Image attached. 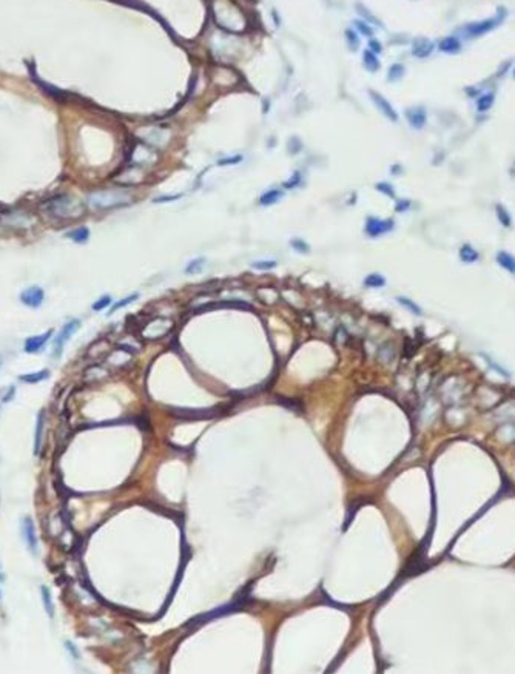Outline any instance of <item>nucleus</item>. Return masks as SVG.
Returning a JSON list of instances; mask_svg holds the SVG:
<instances>
[{
  "instance_id": "nucleus-14",
  "label": "nucleus",
  "mask_w": 515,
  "mask_h": 674,
  "mask_svg": "<svg viewBox=\"0 0 515 674\" xmlns=\"http://www.w3.org/2000/svg\"><path fill=\"white\" fill-rule=\"evenodd\" d=\"M199 310H208V308H239V310H249L252 308L250 304L242 303V301H222V303H211V304H204L201 307H197Z\"/></svg>"
},
{
  "instance_id": "nucleus-38",
  "label": "nucleus",
  "mask_w": 515,
  "mask_h": 674,
  "mask_svg": "<svg viewBox=\"0 0 515 674\" xmlns=\"http://www.w3.org/2000/svg\"><path fill=\"white\" fill-rule=\"evenodd\" d=\"M377 190L390 196V198H395V190L392 188L390 184H387V182H380V184H377Z\"/></svg>"
},
{
  "instance_id": "nucleus-20",
  "label": "nucleus",
  "mask_w": 515,
  "mask_h": 674,
  "mask_svg": "<svg viewBox=\"0 0 515 674\" xmlns=\"http://www.w3.org/2000/svg\"><path fill=\"white\" fill-rule=\"evenodd\" d=\"M40 591H42V602H44V608H45L50 619H53V617H54V603H53L51 591L48 589V586H45V585L40 588Z\"/></svg>"
},
{
  "instance_id": "nucleus-10",
  "label": "nucleus",
  "mask_w": 515,
  "mask_h": 674,
  "mask_svg": "<svg viewBox=\"0 0 515 674\" xmlns=\"http://www.w3.org/2000/svg\"><path fill=\"white\" fill-rule=\"evenodd\" d=\"M22 536L26 546L34 552L37 550V536H36V526L31 517H25L22 520Z\"/></svg>"
},
{
  "instance_id": "nucleus-22",
  "label": "nucleus",
  "mask_w": 515,
  "mask_h": 674,
  "mask_svg": "<svg viewBox=\"0 0 515 674\" xmlns=\"http://www.w3.org/2000/svg\"><path fill=\"white\" fill-rule=\"evenodd\" d=\"M66 238H69V240H73L74 243H87L88 241V238H90V229L88 227H79V229H74L73 232H69L66 233Z\"/></svg>"
},
{
  "instance_id": "nucleus-34",
  "label": "nucleus",
  "mask_w": 515,
  "mask_h": 674,
  "mask_svg": "<svg viewBox=\"0 0 515 674\" xmlns=\"http://www.w3.org/2000/svg\"><path fill=\"white\" fill-rule=\"evenodd\" d=\"M355 26H356V30H358L363 36L366 37H374V30L366 23V22H355Z\"/></svg>"
},
{
  "instance_id": "nucleus-44",
  "label": "nucleus",
  "mask_w": 515,
  "mask_h": 674,
  "mask_svg": "<svg viewBox=\"0 0 515 674\" xmlns=\"http://www.w3.org/2000/svg\"><path fill=\"white\" fill-rule=\"evenodd\" d=\"M65 647H66V648H68V650H69L71 653L74 654V657H76V659L79 657V653H77V650H76V647H74V645H73V647H71V643H69V642H65Z\"/></svg>"
},
{
  "instance_id": "nucleus-5",
  "label": "nucleus",
  "mask_w": 515,
  "mask_h": 674,
  "mask_svg": "<svg viewBox=\"0 0 515 674\" xmlns=\"http://www.w3.org/2000/svg\"><path fill=\"white\" fill-rule=\"evenodd\" d=\"M395 227V224L392 219H378V218H374V216H370L367 218L366 221V233L367 236L370 238H378L381 235H386V233H389L392 232Z\"/></svg>"
},
{
  "instance_id": "nucleus-43",
  "label": "nucleus",
  "mask_w": 515,
  "mask_h": 674,
  "mask_svg": "<svg viewBox=\"0 0 515 674\" xmlns=\"http://www.w3.org/2000/svg\"><path fill=\"white\" fill-rule=\"evenodd\" d=\"M410 205V201H406V199H401V201H398L396 204V212H404V210H407Z\"/></svg>"
},
{
  "instance_id": "nucleus-24",
  "label": "nucleus",
  "mask_w": 515,
  "mask_h": 674,
  "mask_svg": "<svg viewBox=\"0 0 515 674\" xmlns=\"http://www.w3.org/2000/svg\"><path fill=\"white\" fill-rule=\"evenodd\" d=\"M364 286L370 289H380L386 286V278L380 273H372L364 278Z\"/></svg>"
},
{
  "instance_id": "nucleus-42",
  "label": "nucleus",
  "mask_w": 515,
  "mask_h": 674,
  "mask_svg": "<svg viewBox=\"0 0 515 674\" xmlns=\"http://www.w3.org/2000/svg\"><path fill=\"white\" fill-rule=\"evenodd\" d=\"M179 198H181V194H175V196H161V198H156V199H154V202H159V204H162V202L176 201V199H179Z\"/></svg>"
},
{
  "instance_id": "nucleus-13",
  "label": "nucleus",
  "mask_w": 515,
  "mask_h": 674,
  "mask_svg": "<svg viewBox=\"0 0 515 674\" xmlns=\"http://www.w3.org/2000/svg\"><path fill=\"white\" fill-rule=\"evenodd\" d=\"M438 50L441 53H446V54H456V53H460V50H461V42H460L458 37H455V36L445 37V39L440 40Z\"/></svg>"
},
{
  "instance_id": "nucleus-33",
  "label": "nucleus",
  "mask_w": 515,
  "mask_h": 674,
  "mask_svg": "<svg viewBox=\"0 0 515 674\" xmlns=\"http://www.w3.org/2000/svg\"><path fill=\"white\" fill-rule=\"evenodd\" d=\"M356 8H358V9L361 11V14H363V16H364V19H366V20L369 22V25H377V26H381L380 20H378V19H377L375 16H372V14H370V11H367V9H366V8L363 6V5H358V6H356Z\"/></svg>"
},
{
  "instance_id": "nucleus-16",
  "label": "nucleus",
  "mask_w": 515,
  "mask_h": 674,
  "mask_svg": "<svg viewBox=\"0 0 515 674\" xmlns=\"http://www.w3.org/2000/svg\"><path fill=\"white\" fill-rule=\"evenodd\" d=\"M495 259H497L500 267H503L505 270H508L509 273H512L515 276V258L511 253L502 250V251H498V253H497Z\"/></svg>"
},
{
  "instance_id": "nucleus-36",
  "label": "nucleus",
  "mask_w": 515,
  "mask_h": 674,
  "mask_svg": "<svg viewBox=\"0 0 515 674\" xmlns=\"http://www.w3.org/2000/svg\"><path fill=\"white\" fill-rule=\"evenodd\" d=\"M110 303H111V297H108V295H104V297H102L101 300H97V301L93 304V308H94L96 312H99V310H102V308H107V307L110 306Z\"/></svg>"
},
{
  "instance_id": "nucleus-37",
  "label": "nucleus",
  "mask_w": 515,
  "mask_h": 674,
  "mask_svg": "<svg viewBox=\"0 0 515 674\" xmlns=\"http://www.w3.org/2000/svg\"><path fill=\"white\" fill-rule=\"evenodd\" d=\"M483 357H484V360H486V361H488V364H489V366H491L492 369H495V372H498L500 375H503V376H506V378H509V376H511V373H509V372H508L506 369H503L502 366H500V364H497L495 361H492V360H491L489 357H486V355H483Z\"/></svg>"
},
{
  "instance_id": "nucleus-8",
  "label": "nucleus",
  "mask_w": 515,
  "mask_h": 674,
  "mask_svg": "<svg viewBox=\"0 0 515 674\" xmlns=\"http://www.w3.org/2000/svg\"><path fill=\"white\" fill-rule=\"evenodd\" d=\"M407 122L412 128L415 130H421L424 128V125H426V121H427V115H426V110L423 107H410L406 110V113H404Z\"/></svg>"
},
{
  "instance_id": "nucleus-21",
  "label": "nucleus",
  "mask_w": 515,
  "mask_h": 674,
  "mask_svg": "<svg viewBox=\"0 0 515 674\" xmlns=\"http://www.w3.org/2000/svg\"><path fill=\"white\" fill-rule=\"evenodd\" d=\"M281 198H282V191L273 188V190H270V191H265V193L261 196V198H259V204L268 207V205L276 204Z\"/></svg>"
},
{
  "instance_id": "nucleus-9",
  "label": "nucleus",
  "mask_w": 515,
  "mask_h": 674,
  "mask_svg": "<svg viewBox=\"0 0 515 674\" xmlns=\"http://www.w3.org/2000/svg\"><path fill=\"white\" fill-rule=\"evenodd\" d=\"M53 329L47 330L45 333H42V335H36V336H30V338H26L25 341V352L28 354H36V352H40L42 349L45 347V344L48 343V340L53 336Z\"/></svg>"
},
{
  "instance_id": "nucleus-18",
  "label": "nucleus",
  "mask_w": 515,
  "mask_h": 674,
  "mask_svg": "<svg viewBox=\"0 0 515 674\" xmlns=\"http://www.w3.org/2000/svg\"><path fill=\"white\" fill-rule=\"evenodd\" d=\"M48 376H50V372H48L47 369H44V370H39V372L20 375V376H19V380L23 381V383H28V384H36V383H40V381L47 380Z\"/></svg>"
},
{
  "instance_id": "nucleus-23",
  "label": "nucleus",
  "mask_w": 515,
  "mask_h": 674,
  "mask_svg": "<svg viewBox=\"0 0 515 674\" xmlns=\"http://www.w3.org/2000/svg\"><path fill=\"white\" fill-rule=\"evenodd\" d=\"M363 61H364V66H366V69H369L370 73H375L377 69L380 68V62H378L377 54H375V53H372L370 50L364 51Z\"/></svg>"
},
{
  "instance_id": "nucleus-39",
  "label": "nucleus",
  "mask_w": 515,
  "mask_h": 674,
  "mask_svg": "<svg viewBox=\"0 0 515 674\" xmlns=\"http://www.w3.org/2000/svg\"><path fill=\"white\" fill-rule=\"evenodd\" d=\"M299 182H301V175H299L298 172H295V173L292 175L290 181L284 182V187H285V188H293V187H296V185L299 184Z\"/></svg>"
},
{
  "instance_id": "nucleus-41",
  "label": "nucleus",
  "mask_w": 515,
  "mask_h": 674,
  "mask_svg": "<svg viewBox=\"0 0 515 674\" xmlns=\"http://www.w3.org/2000/svg\"><path fill=\"white\" fill-rule=\"evenodd\" d=\"M242 161V156H235V158H227V159H221L218 162V165H232V164H239Z\"/></svg>"
},
{
  "instance_id": "nucleus-2",
  "label": "nucleus",
  "mask_w": 515,
  "mask_h": 674,
  "mask_svg": "<svg viewBox=\"0 0 515 674\" xmlns=\"http://www.w3.org/2000/svg\"><path fill=\"white\" fill-rule=\"evenodd\" d=\"M130 201H131L130 194L124 190H101V191H94L88 196L90 207H93L96 210L118 208V207L130 204Z\"/></svg>"
},
{
  "instance_id": "nucleus-12",
  "label": "nucleus",
  "mask_w": 515,
  "mask_h": 674,
  "mask_svg": "<svg viewBox=\"0 0 515 674\" xmlns=\"http://www.w3.org/2000/svg\"><path fill=\"white\" fill-rule=\"evenodd\" d=\"M175 415H179L182 418H190V420H205V418H213L216 417V411H187V409H173Z\"/></svg>"
},
{
  "instance_id": "nucleus-26",
  "label": "nucleus",
  "mask_w": 515,
  "mask_h": 674,
  "mask_svg": "<svg viewBox=\"0 0 515 674\" xmlns=\"http://www.w3.org/2000/svg\"><path fill=\"white\" fill-rule=\"evenodd\" d=\"M495 215H497V218H498L500 224H502L503 227H511V224H512V218H511V215H509V212H508V210H506V207H505V205H502V204H497V205H495Z\"/></svg>"
},
{
  "instance_id": "nucleus-32",
  "label": "nucleus",
  "mask_w": 515,
  "mask_h": 674,
  "mask_svg": "<svg viewBox=\"0 0 515 674\" xmlns=\"http://www.w3.org/2000/svg\"><path fill=\"white\" fill-rule=\"evenodd\" d=\"M252 267H253V269H258V270H261V272H267V270L275 269V267H276V262H275V261H258V262H253V264H252Z\"/></svg>"
},
{
  "instance_id": "nucleus-15",
  "label": "nucleus",
  "mask_w": 515,
  "mask_h": 674,
  "mask_svg": "<svg viewBox=\"0 0 515 674\" xmlns=\"http://www.w3.org/2000/svg\"><path fill=\"white\" fill-rule=\"evenodd\" d=\"M44 428H45V412L42 411L37 415L36 421V433H34V455L40 454L42 447V437H44Z\"/></svg>"
},
{
  "instance_id": "nucleus-29",
  "label": "nucleus",
  "mask_w": 515,
  "mask_h": 674,
  "mask_svg": "<svg viewBox=\"0 0 515 674\" xmlns=\"http://www.w3.org/2000/svg\"><path fill=\"white\" fill-rule=\"evenodd\" d=\"M346 42H347V47L350 48V51H356L360 48V37L353 30L346 31Z\"/></svg>"
},
{
  "instance_id": "nucleus-27",
  "label": "nucleus",
  "mask_w": 515,
  "mask_h": 674,
  "mask_svg": "<svg viewBox=\"0 0 515 674\" xmlns=\"http://www.w3.org/2000/svg\"><path fill=\"white\" fill-rule=\"evenodd\" d=\"M396 303L398 304H401L403 307H406L409 312H412L413 315H423V310H421V307L418 304H415L412 300L409 298H404V297H396Z\"/></svg>"
},
{
  "instance_id": "nucleus-31",
  "label": "nucleus",
  "mask_w": 515,
  "mask_h": 674,
  "mask_svg": "<svg viewBox=\"0 0 515 674\" xmlns=\"http://www.w3.org/2000/svg\"><path fill=\"white\" fill-rule=\"evenodd\" d=\"M204 264H205V259H204V258L193 259V261L187 265V269H185V272H187V275L197 273V272H201V269H202V265H204Z\"/></svg>"
},
{
  "instance_id": "nucleus-25",
  "label": "nucleus",
  "mask_w": 515,
  "mask_h": 674,
  "mask_svg": "<svg viewBox=\"0 0 515 674\" xmlns=\"http://www.w3.org/2000/svg\"><path fill=\"white\" fill-rule=\"evenodd\" d=\"M236 608H238L236 603H235V605H232V607H225V608H222V610L219 608V610L213 611V613H208V614H205V615H201V619H196L194 622L199 623V622H207V620H211V619H216V617H221V615H224V614H227V613L235 611Z\"/></svg>"
},
{
  "instance_id": "nucleus-28",
  "label": "nucleus",
  "mask_w": 515,
  "mask_h": 674,
  "mask_svg": "<svg viewBox=\"0 0 515 674\" xmlns=\"http://www.w3.org/2000/svg\"><path fill=\"white\" fill-rule=\"evenodd\" d=\"M406 73V69L401 63H393L390 68H389V73H387V80L389 82H396L399 80Z\"/></svg>"
},
{
  "instance_id": "nucleus-30",
  "label": "nucleus",
  "mask_w": 515,
  "mask_h": 674,
  "mask_svg": "<svg viewBox=\"0 0 515 674\" xmlns=\"http://www.w3.org/2000/svg\"><path fill=\"white\" fill-rule=\"evenodd\" d=\"M137 298H139V295H137V293H133V295H128V297L124 298V300H119L116 304H114V306L111 307V310L108 312V315H113L114 312H118L119 308H122V307H125V306H128V304H131V303L136 301Z\"/></svg>"
},
{
  "instance_id": "nucleus-40",
  "label": "nucleus",
  "mask_w": 515,
  "mask_h": 674,
  "mask_svg": "<svg viewBox=\"0 0 515 674\" xmlns=\"http://www.w3.org/2000/svg\"><path fill=\"white\" fill-rule=\"evenodd\" d=\"M369 50H370L372 53L378 54V53L383 51V47H381V44H378V42H377L375 39H370V40H369Z\"/></svg>"
},
{
  "instance_id": "nucleus-7",
  "label": "nucleus",
  "mask_w": 515,
  "mask_h": 674,
  "mask_svg": "<svg viewBox=\"0 0 515 674\" xmlns=\"http://www.w3.org/2000/svg\"><path fill=\"white\" fill-rule=\"evenodd\" d=\"M369 94H370V97H372V102L375 104V107L381 111V113H383L386 118H387L390 122H398V115H396L395 108L389 104V101L386 99V97H384L383 94H380V93H377V91H374V90H370Z\"/></svg>"
},
{
  "instance_id": "nucleus-45",
  "label": "nucleus",
  "mask_w": 515,
  "mask_h": 674,
  "mask_svg": "<svg viewBox=\"0 0 515 674\" xmlns=\"http://www.w3.org/2000/svg\"><path fill=\"white\" fill-rule=\"evenodd\" d=\"M514 77H515V69H514Z\"/></svg>"
},
{
  "instance_id": "nucleus-19",
  "label": "nucleus",
  "mask_w": 515,
  "mask_h": 674,
  "mask_svg": "<svg viewBox=\"0 0 515 674\" xmlns=\"http://www.w3.org/2000/svg\"><path fill=\"white\" fill-rule=\"evenodd\" d=\"M494 102H495V96L492 93L481 94L477 99V111L478 113H486V111H489L492 108Z\"/></svg>"
},
{
  "instance_id": "nucleus-4",
  "label": "nucleus",
  "mask_w": 515,
  "mask_h": 674,
  "mask_svg": "<svg viewBox=\"0 0 515 674\" xmlns=\"http://www.w3.org/2000/svg\"><path fill=\"white\" fill-rule=\"evenodd\" d=\"M80 327V321L79 319H69L66 324L62 327V330L59 332V335H57V338L54 340V357H61L62 355V350H64V346L66 344V341L73 336Z\"/></svg>"
},
{
  "instance_id": "nucleus-46",
  "label": "nucleus",
  "mask_w": 515,
  "mask_h": 674,
  "mask_svg": "<svg viewBox=\"0 0 515 674\" xmlns=\"http://www.w3.org/2000/svg\"><path fill=\"white\" fill-rule=\"evenodd\" d=\"M0 579H2V575H0Z\"/></svg>"
},
{
  "instance_id": "nucleus-6",
  "label": "nucleus",
  "mask_w": 515,
  "mask_h": 674,
  "mask_svg": "<svg viewBox=\"0 0 515 674\" xmlns=\"http://www.w3.org/2000/svg\"><path fill=\"white\" fill-rule=\"evenodd\" d=\"M45 300V292L42 287L39 286H33V287H28L26 290H23L20 293V301L28 306V307H31V308H37L42 306V303H44Z\"/></svg>"
},
{
  "instance_id": "nucleus-35",
  "label": "nucleus",
  "mask_w": 515,
  "mask_h": 674,
  "mask_svg": "<svg viewBox=\"0 0 515 674\" xmlns=\"http://www.w3.org/2000/svg\"><path fill=\"white\" fill-rule=\"evenodd\" d=\"M290 244H292V247H293L296 251H299V253H309V250H310V248H309V244L304 243L303 240H292Z\"/></svg>"
},
{
  "instance_id": "nucleus-11",
  "label": "nucleus",
  "mask_w": 515,
  "mask_h": 674,
  "mask_svg": "<svg viewBox=\"0 0 515 674\" xmlns=\"http://www.w3.org/2000/svg\"><path fill=\"white\" fill-rule=\"evenodd\" d=\"M435 50V45H434V42H431L429 39L426 37H418V39H415L413 40V44H412V54L415 56V58H418V59H426L429 58Z\"/></svg>"
},
{
  "instance_id": "nucleus-3",
  "label": "nucleus",
  "mask_w": 515,
  "mask_h": 674,
  "mask_svg": "<svg viewBox=\"0 0 515 674\" xmlns=\"http://www.w3.org/2000/svg\"><path fill=\"white\" fill-rule=\"evenodd\" d=\"M506 9L503 8H500V12L497 14L495 17L492 19H486V20H480V22H474V23H469L463 28V33L466 34V37H470V39H474V37H480L486 33H489L492 30H495V28L502 23L505 19H506Z\"/></svg>"
},
{
  "instance_id": "nucleus-17",
  "label": "nucleus",
  "mask_w": 515,
  "mask_h": 674,
  "mask_svg": "<svg viewBox=\"0 0 515 674\" xmlns=\"http://www.w3.org/2000/svg\"><path fill=\"white\" fill-rule=\"evenodd\" d=\"M460 259L463 262H467V264H474L480 259V255H478V251L469 245V244H464L461 248H460Z\"/></svg>"
},
{
  "instance_id": "nucleus-1",
  "label": "nucleus",
  "mask_w": 515,
  "mask_h": 674,
  "mask_svg": "<svg viewBox=\"0 0 515 674\" xmlns=\"http://www.w3.org/2000/svg\"><path fill=\"white\" fill-rule=\"evenodd\" d=\"M44 208H45V212L51 213L53 216L59 218V219H73V218H79L83 213L82 204L76 198H71V196H66V194L50 198L48 201H45Z\"/></svg>"
}]
</instances>
